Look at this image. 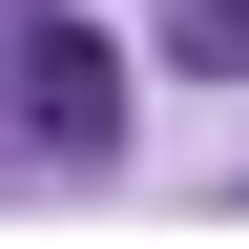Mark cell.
I'll return each mask as SVG.
<instances>
[{
    "label": "cell",
    "instance_id": "6da1fadb",
    "mask_svg": "<svg viewBox=\"0 0 249 249\" xmlns=\"http://www.w3.org/2000/svg\"><path fill=\"white\" fill-rule=\"evenodd\" d=\"M21 124H42L62 166H83V145H124V62L83 42V21H42V42H21Z\"/></svg>",
    "mask_w": 249,
    "mask_h": 249
},
{
    "label": "cell",
    "instance_id": "7a4b0ae2",
    "mask_svg": "<svg viewBox=\"0 0 249 249\" xmlns=\"http://www.w3.org/2000/svg\"><path fill=\"white\" fill-rule=\"evenodd\" d=\"M166 42L208 62V83H229V62H249V0H166Z\"/></svg>",
    "mask_w": 249,
    "mask_h": 249
}]
</instances>
